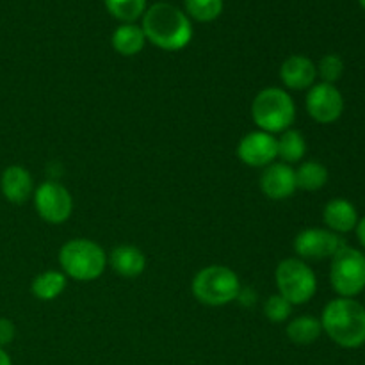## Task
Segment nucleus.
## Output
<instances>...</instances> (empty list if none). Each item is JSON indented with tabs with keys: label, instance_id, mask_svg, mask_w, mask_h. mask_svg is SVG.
Here are the masks:
<instances>
[{
	"label": "nucleus",
	"instance_id": "nucleus-1",
	"mask_svg": "<svg viewBox=\"0 0 365 365\" xmlns=\"http://www.w3.org/2000/svg\"><path fill=\"white\" fill-rule=\"evenodd\" d=\"M141 27L146 41L166 52L184 50L192 39V21L180 7L170 2H155L146 7Z\"/></svg>",
	"mask_w": 365,
	"mask_h": 365
},
{
	"label": "nucleus",
	"instance_id": "nucleus-2",
	"mask_svg": "<svg viewBox=\"0 0 365 365\" xmlns=\"http://www.w3.org/2000/svg\"><path fill=\"white\" fill-rule=\"evenodd\" d=\"M323 331L344 349L365 344V307L355 298H335L321 314Z\"/></svg>",
	"mask_w": 365,
	"mask_h": 365
},
{
	"label": "nucleus",
	"instance_id": "nucleus-3",
	"mask_svg": "<svg viewBox=\"0 0 365 365\" xmlns=\"http://www.w3.org/2000/svg\"><path fill=\"white\" fill-rule=\"evenodd\" d=\"M61 271L77 282H93L107 269V253L98 242L86 237H75L59 250Z\"/></svg>",
	"mask_w": 365,
	"mask_h": 365
},
{
	"label": "nucleus",
	"instance_id": "nucleus-4",
	"mask_svg": "<svg viewBox=\"0 0 365 365\" xmlns=\"http://www.w3.org/2000/svg\"><path fill=\"white\" fill-rule=\"evenodd\" d=\"M252 120L259 130L282 134L296 121V103L287 89L269 86L260 89L252 102Z\"/></svg>",
	"mask_w": 365,
	"mask_h": 365
},
{
	"label": "nucleus",
	"instance_id": "nucleus-5",
	"mask_svg": "<svg viewBox=\"0 0 365 365\" xmlns=\"http://www.w3.org/2000/svg\"><path fill=\"white\" fill-rule=\"evenodd\" d=\"M191 292L207 307H225L241 296V280L234 269L221 264L205 266L195 274Z\"/></svg>",
	"mask_w": 365,
	"mask_h": 365
},
{
	"label": "nucleus",
	"instance_id": "nucleus-6",
	"mask_svg": "<svg viewBox=\"0 0 365 365\" xmlns=\"http://www.w3.org/2000/svg\"><path fill=\"white\" fill-rule=\"evenodd\" d=\"M274 284L278 294L284 296L292 307L305 305L317 292L316 273L305 260L298 257H289L278 262L274 269Z\"/></svg>",
	"mask_w": 365,
	"mask_h": 365
},
{
	"label": "nucleus",
	"instance_id": "nucleus-7",
	"mask_svg": "<svg viewBox=\"0 0 365 365\" xmlns=\"http://www.w3.org/2000/svg\"><path fill=\"white\" fill-rule=\"evenodd\" d=\"M330 284L339 298H356L365 291V253L346 245L331 257Z\"/></svg>",
	"mask_w": 365,
	"mask_h": 365
},
{
	"label": "nucleus",
	"instance_id": "nucleus-8",
	"mask_svg": "<svg viewBox=\"0 0 365 365\" xmlns=\"http://www.w3.org/2000/svg\"><path fill=\"white\" fill-rule=\"evenodd\" d=\"M38 216L48 225L66 223L73 212V196L56 180H45L34 189L32 195Z\"/></svg>",
	"mask_w": 365,
	"mask_h": 365
},
{
	"label": "nucleus",
	"instance_id": "nucleus-9",
	"mask_svg": "<svg viewBox=\"0 0 365 365\" xmlns=\"http://www.w3.org/2000/svg\"><path fill=\"white\" fill-rule=\"evenodd\" d=\"M305 109L316 123H335L344 113V96L335 84L316 82L307 91Z\"/></svg>",
	"mask_w": 365,
	"mask_h": 365
},
{
	"label": "nucleus",
	"instance_id": "nucleus-10",
	"mask_svg": "<svg viewBox=\"0 0 365 365\" xmlns=\"http://www.w3.org/2000/svg\"><path fill=\"white\" fill-rule=\"evenodd\" d=\"M346 242L335 232L328 228H305L294 237L292 248L302 260H324L331 259Z\"/></svg>",
	"mask_w": 365,
	"mask_h": 365
},
{
	"label": "nucleus",
	"instance_id": "nucleus-11",
	"mask_svg": "<svg viewBox=\"0 0 365 365\" xmlns=\"http://www.w3.org/2000/svg\"><path fill=\"white\" fill-rule=\"evenodd\" d=\"M235 153H237V159L242 164H246V166L264 170L269 164L277 163V138L264 130L248 132V134L241 138Z\"/></svg>",
	"mask_w": 365,
	"mask_h": 365
},
{
	"label": "nucleus",
	"instance_id": "nucleus-12",
	"mask_svg": "<svg viewBox=\"0 0 365 365\" xmlns=\"http://www.w3.org/2000/svg\"><path fill=\"white\" fill-rule=\"evenodd\" d=\"M260 191L273 202H284L296 192L294 168L285 163H273L264 168L260 175Z\"/></svg>",
	"mask_w": 365,
	"mask_h": 365
},
{
	"label": "nucleus",
	"instance_id": "nucleus-13",
	"mask_svg": "<svg viewBox=\"0 0 365 365\" xmlns=\"http://www.w3.org/2000/svg\"><path fill=\"white\" fill-rule=\"evenodd\" d=\"M282 84L292 91H309L317 81V68L310 57L294 53L289 56L280 66Z\"/></svg>",
	"mask_w": 365,
	"mask_h": 365
},
{
	"label": "nucleus",
	"instance_id": "nucleus-14",
	"mask_svg": "<svg viewBox=\"0 0 365 365\" xmlns=\"http://www.w3.org/2000/svg\"><path fill=\"white\" fill-rule=\"evenodd\" d=\"M34 178L27 168L11 164L0 175V192L4 198L14 205H21L34 195Z\"/></svg>",
	"mask_w": 365,
	"mask_h": 365
},
{
	"label": "nucleus",
	"instance_id": "nucleus-15",
	"mask_svg": "<svg viewBox=\"0 0 365 365\" xmlns=\"http://www.w3.org/2000/svg\"><path fill=\"white\" fill-rule=\"evenodd\" d=\"M323 221L328 230L342 235L353 232L359 225V210L349 200L346 198H334L324 205L323 209Z\"/></svg>",
	"mask_w": 365,
	"mask_h": 365
},
{
	"label": "nucleus",
	"instance_id": "nucleus-16",
	"mask_svg": "<svg viewBox=\"0 0 365 365\" xmlns=\"http://www.w3.org/2000/svg\"><path fill=\"white\" fill-rule=\"evenodd\" d=\"M107 264L123 278H138L146 269V257L134 245H120L107 255Z\"/></svg>",
	"mask_w": 365,
	"mask_h": 365
},
{
	"label": "nucleus",
	"instance_id": "nucleus-17",
	"mask_svg": "<svg viewBox=\"0 0 365 365\" xmlns=\"http://www.w3.org/2000/svg\"><path fill=\"white\" fill-rule=\"evenodd\" d=\"M146 36L138 24H120L110 36V45L120 56L134 57L145 48Z\"/></svg>",
	"mask_w": 365,
	"mask_h": 365
},
{
	"label": "nucleus",
	"instance_id": "nucleus-18",
	"mask_svg": "<svg viewBox=\"0 0 365 365\" xmlns=\"http://www.w3.org/2000/svg\"><path fill=\"white\" fill-rule=\"evenodd\" d=\"M68 285V277L63 271L48 269L36 274L31 284V292L39 302H53L64 292Z\"/></svg>",
	"mask_w": 365,
	"mask_h": 365
},
{
	"label": "nucleus",
	"instance_id": "nucleus-19",
	"mask_svg": "<svg viewBox=\"0 0 365 365\" xmlns=\"http://www.w3.org/2000/svg\"><path fill=\"white\" fill-rule=\"evenodd\" d=\"M285 334L292 344L310 346L323 335V327H321V321L317 317L298 316L289 321Z\"/></svg>",
	"mask_w": 365,
	"mask_h": 365
},
{
	"label": "nucleus",
	"instance_id": "nucleus-20",
	"mask_svg": "<svg viewBox=\"0 0 365 365\" xmlns=\"http://www.w3.org/2000/svg\"><path fill=\"white\" fill-rule=\"evenodd\" d=\"M277 148L280 163L292 166L296 163H302L303 157L307 155V139L299 130L289 128L282 132L280 138H277Z\"/></svg>",
	"mask_w": 365,
	"mask_h": 365
},
{
	"label": "nucleus",
	"instance_id": "nucleus-21",
	"mask_svg": "<svg viewBox=\"0 0 365 365\" xmlns=\"http://www.w3.org/2000/svg\"><path fill=\"white\" fill-rule=\"evenodd\" d=\"M296 187L302 191H319L328 184V168L319 160H305L294 170Z\"/></svg>",
	"mask_w": 365,
	"mask_h": 365
},
{
	"label": "nucleus",
	"instance_id": "nucleus-22",
	"mask_svg": "<svg viewBox=\"0 0 365 365\" xmlns=\"http://www.w3.org/2000/svg\"><path fill=\"white\" fill-rule=\"evenodd\" d=\"M107 13L116 18L120 24H135L145 14L146 0H103Z\"/></svg>",
	"mask_w": 365,
	"mask_h": 365
},
{
	"label": "nucleus",
	"instance_id": "nucleus-23",
	"mask_svg": "<svg viewBox=\"0 0 365 365\" xmlns=\"http://www.w3.org/2000/svg\"><path fill=\"white\" fill-rule=\"evenodd\" d=\"M225 9V0H184V13L191 21L210 24L217 20Z\"/></svg>",
	"mask_w": 365,
	"mask_h": 365
},
{
	"label": "nucleus",
	"instance_id": "nucleus-24",
	"mask_svg": "<svg viewBox=\"0 0 365 365\" xmlns=\"http://www.w3.org/2000/svg\"><path fill=\"white\" fill-rule=\"evenodd\" d=\"M316 68L317 77L321 78V82H327V84H335L344 75V61L337 53H328V56H324L316 64Z\"/></svg>",
	"mask_w": 365,
	"mask_h": 365
},
{
	"label": "nucleus",
	"instance_id": "nucleus-25",
	"mask_svg": "<svg viewBox=\"0 0 365 365\" xmlns=\"http://www.w3.org/2000/svg\"><path fill=\"white\" fill-rule=\"evenodd\" d=\"M292 309H294V307H292L284 296H280L277 292V294L269 296V298L266 299V303H264V316H266L271 323L280 324L285 323V321L291 317Z\"/></svg>",
	"mask_w": 365,
	"mask_h": 365
},
{
	"label": "nucleus",
	"instance_id": "nucleus-26",
	"mask_svg": "<svg viewBox=\"0 0 365 365\" xmlns=\"http://www.w3.org/2000/svg\"><path fill=\"white\" fill-rule=\"evenodd\" d=\"M14 335H16V328H14L13 321L7 317H0V348L11 344L14 341Z\"/></svg>",
	"mask_w": 365,
	"mask_h": 365
},
{
	"label": "nucleus",
	"instance_id": "nucleus-27",
	"mask_svg": "<svg viewBox=\"0 0 365 365\" xmlns=\"http://www.w3.org/2000/svg\"><path fill=\"white\" fill-rule=\"evenodd\" d=\"M355 230H356V237H359L360 245L365 248V216L360 217V221H359V225H356Z\"/></svg>",
	"mask_w": 365,
	"mask_h": 365
},
{
	"label": "nucleus",
	"instance_id": "nucleus-28",
	"mask_svg": "<svg viewBox=\"0 0 365 365\" xmlns=\"http://www.w3.org/2000/svg\"><path fill=\"white\" fill-rule=\"evenodd\" d=\"M0 365H13V360L4 348H0Z\"/></svg>",
	"mask_w": 365,
	"mask_h": 365
},
{
	"label": "nucleus",
	"instance_id": "nucleus-29",
	"mask_svg": "<svg viewBox=\"0 0 365 365\" xmlns=\"http://www.w3.org/2000/svg\"><path fill=\"white\" fill-rule=\"evenodd\" d=\"M359 2H360V6H362L364 9H365V0H359Z\"/></svg>",
	"mask_w": 365,
	"mask_h": 365
}]
</instances>
